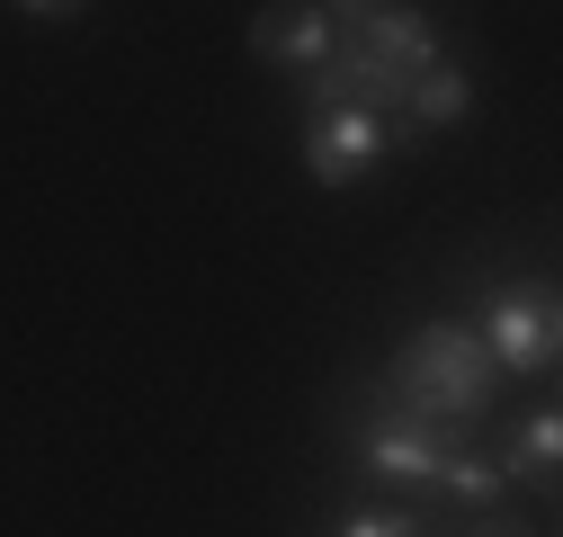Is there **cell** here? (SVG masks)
Segmentation results:
<instances>
[{"instance_id":"6da1fadb","label":"cell","mask_w":563,"mask_h":537,"mask_svg":"<svg viewBox=\"0 0 563 537\" xmlns=\"http://www.w3.org/2000/svg\"><path fill=\"white\" fill-rule=\"evenodd\" d=\"M402 421H420V430H439L448 448H465V439H483L492 430V403H501V368H492V350L474 341V322H456V314H439V322H420L411 341L385 359V376H367Z\"/></svg>"},{"instance_id":"7a4b0ae2","label":"cell","mask_w":563,"mask_h":537,"mask_svg":"<svg viewBox=\"0 0 563 537\" xmlns=\"http://www.w3.org/2000/svg\"><path fill=\"white\" fill-rule=\"evenodd\" d=\"M474 341L492 350V368H501V376H554V341H563L554 287H545V278H528V287H483Z\"/></svg>"},{"instance_id":"3957f363","label":"cell","mask_w":563,"mask_h":537,"mask_svg":"<svg viewBox=\"0 0 563 537\" xmlns=\"http://www.w3.org/2000/svg\"><path fill=\"white\" fill-rule=\"evenodd\" d=\"M296 153H305V179H313V188H358V179H376V171L394 162V117L322 108V117H305Z\"/></svg>"},{"instance_id":"277c9868","label":"cell","mask_w":563,"mask_h":537,"mask_svg":"<svg viewBox=\"0 0 563 537\" xmlns=\"http://www.w3.org/2000/svg\"><path fill=\"white\" fill-rule=\"evenodd\" d=\"M439 430H420V421H402L394 413V403L367 385V421L358 430H349V465H358V475L367 484H402V493H420V484H430V465H439Z\"/></svg>"},{"instance_id":"5b68a950","label":"cell","mask_w":563,"mask_h":537,"mask_svg":"<svg viewBox=\"0 0 563 537\" xmlns=\"http://www.w3.org/2000/svg\"><path fill=\"white\" fill-rule=\"evenodd\" d=\"M474 117V73L456 54H439L430 73H420L411 90H402V117H394V153H411V144H430V134H456Z\"/></svg>"},{"instance_id":"8992f818","label":"cell","mask_w":563,"mask_h":537,"mask_svg":"<svg viewBox=\"0 0 563 537\" xmlns=\"http://www.w3.org/2000/svg\"><path fill=\"white\" fill-rule=\"evenodd\" d=\"M251 54L268 63V73H313V63L331 54V19L313 10V0H260V19H251Z\"/></svg>"},{"instance_id":"52a82bcc","label":"cell","mask_w":563,"mask_h":537,"mask_svg":"<svg viewBox=\"0 0 563 537\" xmlns=\"http://www.w3.org/2000/svg\"><path fill=\"white\" fill-rule=\"evenodd\" d=\"M483 457L501 465V484H554L563 413H554V403H537V413H519V430H483Z\"/></svg>"},{"instance_id":"ba28073f","label":"cell","mask_w":563,"mask_h":537,"mask_svg":"<svg viewBox=\"0 0 563 537\" xmlns=\"http://www.w3.org/2000/svg\"><path fill=\"white\" fill-rule=\"evenodd\" d=\"M340 36H358L367 54H385L394 73H430V63L448 54V36H439V19H430V10H411V0H385V10H376L367 28H340Z\"/></svg>"},{"instance_id":"9c48e42d","label":"cell","mask_w":563,"mask_h":537,"mask_svg":"<svg viewBox=\"0 0 563 537\" xmlns=\"http://www.w3.org/2000/svg\"><path fill=\"white\" fill-rule=\"evenodd\" d=\"M430 493L439 511H492V502H510V484H501V465L483 457V439H465V448H439V465H430Z\"/></svg>"},{"instance_id":"30bf717a","label":"cell","mask_w":563,"mask_h":537,"mask_svg":"<svg viewBox=\"0 0 563 537\" xmlns=\"http://www.w3.org/2000/svg\"><path fill=\"white\" fill-rule=\"evenodd\" d=\"M331 537H439L430 511H349Z\"/></svg>"},{"instance_id":"8fae6325","label":"cell","mask_w":563,"mask_h":537,"mask_svg":"<svg viewBox=\"0 0 563 537\" xmlns=\"http://www.w3.org/2000/svg\"><path fill=\"white\" fill-rule=\"evenodd\" d=\"M313 10H322V19H331V36H340V28H367L385 0H313Z\"/></svg>"},{"instance_id":"7c38bea8","label":"cell","mask_w":563,"mask_h":537,"mask_svg":"<svg viewBox=\"0 0 563 537\" xmlns=\"http://www.w3.org/2000/svg\"><path fill=\"white\" fill-rule=\"evenodd\" d=\"M19 10H36V19H63V10H81V0H19Z\"/></svg>"}]
</instances>
